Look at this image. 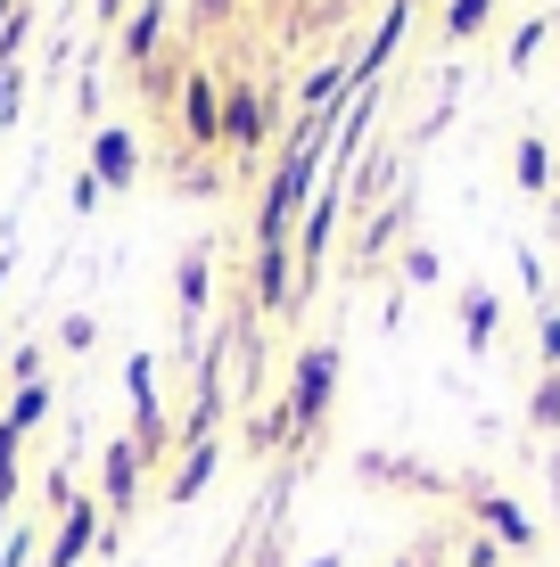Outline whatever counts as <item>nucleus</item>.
<instances>
[{
  "label": "nucleus",
  "instance_id": "obj_1",
  "mask_svg": "<svg viewBox=\"0 0 560 567\" xmlns=\"http://www.w3.org/2000/svg\"><path fill=\"white\" fill-rule=\"evenodd\" d=\"M288 461L322 453V436H330V403H338V346L314 338L297 362H288Z\"/></svg>",
  "mask_w": 560,
  "mask_h": 567
},
{
  "label": "nucleus",
  "instance_id": "obj_2",
  "mask_svg": "<svg viewBox=\"0 0 560 567\" xmlns=\"http://www.w3.org/2000/svg\"><path fill=\"white\" fill-rule=\"evenodd\" d=\"M273 141H281V91L256 74H223V156L240 173H264Z\"/></svg>",
  "mask_w": 560,
  "mask_h": 567
},
{
  "label": "nucleus",
  "instance_id": "obj_3",
  "mask_svg": "<svg viewBox=\"0 0 560 567\" xmlns=\"http://www.w3.org/2000/svg\"><path fill=\"white\" fill-rule=\"evenodd\" d=\"M165 124H173V165H182V156H223V66L190 58L182 100H173Z\"/></svg>",
  "mask_w": 560,
  "mask_h": 567
},
{
  "label": "nucleus",
  "instance_id": "obj_4",
  "mask_svg": "<svg viewBox=\"0 0 560 567\" xmlns=\"http://www.w3.org/2000/svg\"><path fill=\"white\" fill-rule=\"evenodd\" d=\"M124 395H132V427H124V436L141 444V461L149 468L173 461V412H165V395H157V354H132L124 362Z\"/></svg>",
  "mask_w": 560,
  "mask_h": 567
},
{
  "label": "nucleus",
  "instance_id": "obj_5",
  "mask_svg": "<svg viewBox=\"0 0 560 567\" xmlns=\"http://www.w3.org/2000/svg\"><path fill=\"white\" fill-rule=\"evenodd\" d=\"M206 297H215V247L190 239L182 256H173V321H182V362H198V321H206Z\"/></svg>",
  "mask_w": 560,
  "mask_h": 567
},
{
  "label": "nucleus",
  "instance_id": "obj_6",
  "mask_svg": "<svg viewBox=\"0 0 560 567\" xmlns=\"http://www.w3.org/2000/svg\"><path fill=\"white\" fill-rule=\"evenodd\" d=\"M247 305H256V321H288L297 312V256L288 247H247Z\"/></svg>",
  "mask_w": 560,
  "mask_h": 567
},
{
  "label": "nucleus",
  "instance_id": "obj_7",
  "mask_svg": "<svg viewBox=\"0 0 560 567\" xmlns=\"http://www.w3.org/2000/svg\"><path fill=\"white\" fill-rule=\"evenodd\" d=\"M100 526H108L100 494H74V502H67V518L50 526V543H42V559H33V567H83L91 551H100Z\"/></svg>",
  "mask_w": 560,
  "mask_h": 567
},
{
  "label": "nucleus",
  "instance_id": "obj_8",
  "mask_svg": "<svg viewBox=\"0 0 560 567\" xmlns=\"http://www.w3.org/2000/svg\"><path fill=\"white\" fill-rule=\"evenodd\" d=\"M141 477H149L141 444H132V436H108V453H100V511H108V526H124L132 511H141Z\"/></svg>",
  "mask_w": 560,
  "mask_h": 567
},
{
  "label": "nucleus",
  "instance_id": "obj_9",
  "mask_svg": "<svg viewBox=\"0 0 560 567\" xmlns=\"http://www.w3.org/2000/svg\"><path fill=\"white\" fill-rule=\"evenodd\" d=\"M165 42H173V0H132V17L115 25V66L141 74Z\"/></svg>",
  "mask_w": 560,
  "mask_h": 567
},
{
  "label": "nucleus",
  "instance_id": "obj_10",
  "mask_svg": "<svg viewBox=\"0 0 560 567\" xmlns=\"http://www.w3.org/2000/svg\"><path fill=\"white\" fill-rule=\"evenodd\" d=\"M91 182L115 189V198L141 182V141H132L124 124H100V132H91Z\"/></svg>",
  "mask_w": 560,
  "mask_h": 567
},
{
  "label": "nucleus",
  "instance_id": "obj_11",
  "mask_svg": "<svg viewBox=\"0 0 560 567\" xmlns=\"http://www.w3.org/2000/svg\"><path fill=\"white\" fill-rule=\"evenodd\" d=\"M215 468H223V436H198V444H182V461H173V477H165V502L173 511H190V502L215 485Z\"/></svg>",
  "mask_w": 560,
  "mask_h": 567
},
{
  "label": "nucleus",
  "instance_id": "obj_12",
  "mask_svg": "<svg viewBox=\"0 0 560 567\" xmlns=\"http://www.w3.org/2000/svg\"><path fill=\"white\" fill-rule=\"evenodd\" d=\"M182 74H190V50H182V42H165L141 74H132V91H141V100L157 107V115H173V100H182Z\"/></svg>",
  "mask_w": 560,
  "mask_h": 567
},
{
  "label": "nucleus",
  "instance_id": "obj_13",
  "mask_svg": "<svg viewBox=\"0 0 560 567\" xmlns=\"http://www.w3.org/2000/svg\"><path fill=\"white\" fill-rule=\"evenodd\" d=\"M240 444H247V461H288V403H247V420H240Z\"/></svg>",
  "mask_w": 560,
  "mask_h": 567
},
{
  "label": "nucleus",
  "instance_id": "obj_14",
  "mask_svg": "<svg viewBox=\"0 0 560 567\" xmlns=\"http://www.w3.org/2000/svg\"><path fill=\"white\" fill-rule=\"evenodd\" d=\"M470 511H478V526H487L495 543H511V551H528V543H536V526H528V511H519L511 494H487V485H470Z\"/></svg>",
  "mask_w": 560,
  "mask_h": 567
},
{
  "label": "nucleus",
  "instance_id": "obj_15",
  "mask_svg": "<svg viewBox=\"0 0 560 567\" xmlns=\"http://www.w3.org/2000/svg\"><path fill=\"white\" fill-rule=\"evenodd\" d=\"M404 214H413V198H388V206L371 214V223H363V239H355V264H363V271H371V264L404 239Z\"/></svg>",
  "mask_w": 560,
  "mask_h": 567
},
{
  "label": "nucleus",
  "instance_id": "obj_16",
  "mask_svg": "<svg viewBox=\"0 0 560 567\" xmlns=\"http://www.w3.org/2000/svg\"><path fill=\"white\" fill-rule=\"evenodd\" d=\"M495 329H503V305H495L487 288H470V297H461V338H470V354H487Z\"/></svg>",
  "mask_w": 560,
  "mask_h": 567
},
{
  "label": "nucleus",
  "instance_id": "obj_17",
  "mask_svg": "<svg viewBox=\"0 0 560 567\" xmlns=\"http://www.w3.org/2000/svg\"><path fill=\"white\" fill-rule=\"evenodd\" d=\"M363 477H379V485H413V494H446V477H429V468H413V461H396V453H363Z\"/></svg>",
  "mask_w": 560,
  "mask_h": 567
},
{
  "label": "nucleus",
  "instance_id": "obj_18",
  "mask_svg": "<svg viewBox=\"0 0 560 567\" xmlns=\"http://www.w3.org/2000/svg\"><path fill=\"white\" fill-rule=\"evenodd\" d=\"M173 189H182V198H223L231 173L215 165V156H182V165H173Z\"/></svg>",
  "mask_w": 560,
  "mask_h": 567
},
{
  "label": "nucleus",
  "instance_id": "obj_19",
  "mask_svg": "<svg viewBox=\"0 0 560 567\" xmlns=\"http://www.w3.org/2000/svg\"><path fill=\"white\" fill-rule=\"evenodd\" d=\"M50 403H58V395H50V379H33V386H17V395H9V412H0V420H9L17 436H33V427L50 420Z\"/></svg>",
  "mask_w": 560,
  "mask_h": 567
},
{
  "label": "nucleus",
  "instance_id": "obj_20",
  "mask_svg": "<svg viewBox=\"0 0 560 567\" xmlns=\"http://www.w3.org/2000/svg\"><path fill=\"white\" fill-rule=\"evenodd\" d=\"M33 17H42V0H17V9H9V25H0V66H17V58H26Z\"/></svg>",
  "mask_w": 560,
  "mask_h": 567
},
{
  "label": "nucleus",
  "instance_id": "obj_21",
  "mask_svg": "<svg viewBox=\"0 0 560 567\" xmlns=\"http://www.w3.org/2000/svg\"><path fill=\"white\" fill-rule=\"evenodd\" d=\"M42 559V535H33V526H9V535H0V567H33Z\"/></svg>",
  "mask_w": 560,
  "mask_h": 567
},
{
  "label": "nucleus",
  "instance_id": "obj_22",
  "mask_svg": "<svg viewBox=\"0 0 560 567\" xmlns=\"http://www.w3.org/2000/svg\"><path fill=\"white\" fill-rule=\"evenodd\" d=\"M58 346H67V354H91V346H100V321H91V312H67V321H58Z\"/></svg>",
  "mask_w": 560,
  "mask_h": 567
},
{
  "label": "nucleus",
  "instance_id": "obj_23",
  "mask_svg": "<svg viewBox=\"0 0 560 567\" xmlns=\"http://www.w3.org/2000/svg\"><path fill=\"white\" fill-rule=\"evenodd\" d=\"M26 115V66H0V132Z\"/></svg>",
  "mask_w": 560,
  "mask_h": 567
},
{
  "label": "nucleus",
  "instance_id": "obj_24",
  "mask_svg": "<svg viewBox=\"0 0 560 567\" xmlns=\"http://www.w3.org/2000/svg\"><path fill=\"white\" fill-rule=\"evenodd\" d=\"M478 25H487V0H446V33L454 42H470Z\"/></svg>",
  "mask_w": 560,
  "mask_h": 567
},
{
  "label": "nucleus",
  "instance_id": "obj_25",
  "mask_svg": "<svg viewBox=\"0 0 560 567\" xmlns=\"http://www.w3.org/2000/svg\"><path fill=\"white\" fill-rule=\"evenodd\" d=\"M552 182V156H544V141H519V189H544Z\"/></svg>",
  "mask_w": 560,
  "mask_h": 567
},
{
  "label": "nucleus",
  "instance_id": "obj_26",
  "mask_svg": "<svg viewBox=\"0 0 560 567\" xmlns=\"http://www.w3.org/2000/svg\"><path fill=\"white\" fill-rule=\"evenodd\" d=\"M240 0H190V33H223Z\"/></svg>",
  "mask_w": 560,
  "mask_h": 567
},
{
  "label": "nucleus",
  "instance_id": "obj_27",
  "mask_svg": "<svg viewBox=\"0 0 560 567\" xmlns=\"http://www.w3.org/2000/svg\"><path fill=\"white\" fill-rule=\"evenodd\" d=\"M17 453H26V436L0 420V494H9V502H17Z\"/></svg>",
  "mask_w": 560,
  "mask_h": 567
},
{
  "label": "nucleus",
  "instance_id": "obj_28",
  "mask_svg": "<svg viewBox=\"0 0 560 567\" xmlns=\"http://www.w3.org/2000/svg\"><path fill=\"white\" fill-rule=\"evenodd\" d=\"M536 427H560V370H544V386H536Z\"/></svg>",
  "mask_w": 560,
  "mask_h": 567
},
{
  "label": "nucleus",
  "instance_id": "obj_29",
  "mask_svg": "<svg viewBox=\"0 0 560 567\" xmlns=\"http://www.w3.org/2000/svg\"><path fill=\"white\" fill-rule=\"evenodd\" d=\"M100 198H108V189L91 182V165H83V173H74V189H67V206H74V214H100Z\"/></svg>",
  "mask_w": 560,
  "mask_h": 567
},
{
  "label": "nucleus",
  "instance_id": "obj_30",
  "mask_svg": "<svg viewBox=\"0 0 560 567\" xmlns=\"http://www.w3.org/2000/svg\"><path fill=\"white\" fill-rule=\"evenodd\" d=\"M461 567H503V543H495V535H470V543H461Z\"/></svg>",
  "mask_w": 560,
  "mask_h": 567
},
{
  "label": "nucleus",
  "instance_id": "obj_31",
  "mask_svg": "<svg viewBox=\"0 0 560 567\" xmlns=\"http://www.w3.org/2000/svg\"><path fill=\"white\" fill-rule=\"evenodd\" d=\"M9 379H17V386L42 379V346H17V354H9Z\"/></svg>",
  "mask_w": 560,
  "mask_h": 567
},
{
  "label": "nucleus",
  "instance_id": "obj_32",
  "mask_svg": "<svg viewBox=\"0 0 560 567\" xmlns=\"http://www.w3.org/2000/svg\"><path fill=\"white\" fill-rule=\"evenodd\" d=\"M404 280H420V288L437 280V256H429V247H404Z\"/></svg>",
  "mask_w": 560,
  "mask_h": 567
},
{
  "label": "nucleus",
  "instance_id": "obj_33",
  "mask_svg": "<svg viewBox=\"0 0 560 567\" xmlns=\"http://www.w3.org/2000/svg\"><path fill=\"white\" fill-rule=\"evenodd\" d=\"M124 17H132V0H91V25H100V33H115Z\"/></svg>",
  "mask_w": 560,
  "mask_h": 567
},
{
  "label": "nucleus",
  "instance_id": "obj_34",
  "mask_svg": "<svg viewBox=\"0 0 560 567\" xmlns=\"http://www.w3.org/2000/svg\"><path fill=\"white\" fill-rule=\"evenodd\" d=\"M9 271H17V247H0V288H9Z\"/></svg>",
  "mask_w": 560,
  "mask_h": 567
},
{
  "label": "nucleus",
  "instance_id": "obj_35",
  "mask_svg": "<svg viewBox=\"0 0 560 567\" xmlns=\"http://www.w3.org/2000/svg\"><path fill=\"white\" fill-rule=\"evenodd\" d=\"M314 567H346V559H338V551H322V559H314Z\"/></svg>",
  "mask_w": 560,
  "mask_h": 567
}]
</instances>
